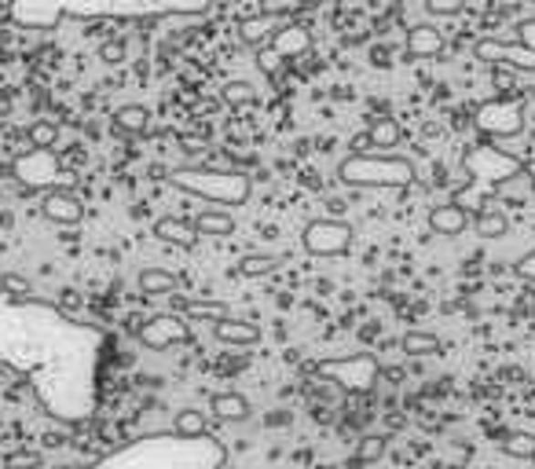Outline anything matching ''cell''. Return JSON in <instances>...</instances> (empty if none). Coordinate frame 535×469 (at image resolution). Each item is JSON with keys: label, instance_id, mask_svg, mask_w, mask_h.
<instances>
[{"label": "cell", "instance_id": "obj_27", "mask_svg": "<svg viewBox=\"0 0 535 469\" xmlns=\"http://www.w3.org/2000/svg\"><path fill=\"white\" fill-rule=\"evenodd\" d=\"M26 140H30V147L34 151H56V140H59V125L56 121H34L30 129H26Z\"/></svg>", "mask_w": 535, "mask_h": 469}, {"label": "cell", "instance_id": "obj_34", "mask_svg": "<svg viewBox=\"0 0 535 469\" xmlns=\"http://www.w3.org/2000/svg\"><path fill=\"white\" fill-rule=\"evenodd\" d=\"M100 59H103L107 67H118V63H125V45H121V41H107V45L100 48Z\"/></svg>", "mask_w": 535, "mask_h": 469}, {"label": "cell", "instance_id": "obj_30", "mask_svg": "<svg viewBox=\"0 0 535 469\" xmlns=\"http://www.w3.org/2000/svg\"><path fill=\"white\" fill-rule=\"evenodd\" d=\"M385 436L382 433H371V436H363L360 440V447H356V462H363V465H374V462H382V454H385Z\"/></svg>", "mask_w": 535, "mask_h": 469}, {"label": "cell", "instance_id": "obj_9", "mask_svg": "<svg viewBox=\"0 0 535 469\" xmlns=\"http://www.w3.org/2000/svg\"><path fill=\"white\" fill-rule=\"evenodd\" d=\"M477 59L491 63V67H509L517 74H535V52L520 48V45H509V41H495V37H484L477 41Z\"/></svg>", "mask_w": 535, "mask_h": 469}, {"label": "cell", "instance_id": "obj_12", "mask_svg": "<svg viewBox=\"0 0 535 469\" xmlns=\"http://www.w3.org/2000/svg\"><path fill=\"white\" fill-rule=\"evenodd\" d=\"M173 312L187 319H205V323H220L231 316L227 305L216 297H180V294H173Z\"/></svg>", "mask_w": 535, "mask_h": 469}, {"label": "cell", "instance_id": "obj_16", "mask_svg": "<svg viewBox=\"0 0 535 469\" xmlns=\"http://www.w3.org/2000/svg\"><path fill=\"white\" fill-rule=\"evenodd\" d=\"M154 234H158L162 243L180 246V250H191V246L198 243V231H194V224H191V220H184V216H162V220L154 224Z\"/></svg>", "mask_w": 535, "mask_h": 469}, {"label": "cell", "instance_id": "obj_14", "mask_svg": "<svg viewBox=\"0 0 535 469\" xmlns=\"http://www.w3.org/2000/svg\"><path fill=\"white\" fill-rule=\"evenodd\" d=\"M404 48H407L411 59H433V56L444 52V34L433 23H418V26L407 30V45Z\"/></svg>", "mask_w": 535, "mask_h": 469}, {"label": "cell", "instance_id": "obj_7", "mask_svg": "<svg viewBox=\"0 0 535 469\" xmlns=\"http://www.w3.org/2000/svg\"><path fill=\"white\" fill-rule=\"evenodd\" d=\"M473 121L491 140H513V136L524 132V107L517 99H506V96L502 99H488V103L477 107Z\"/></svg>", "mask_w": 535, "mask_h": 469}, {"label": "cell", "instance_id": "obj_22", "mask_svg": "<svg viewBox=\"0 0 535 469\" xmlns=\"http://www.w3.org/2000/svg\"><path fill=\"white\" fill-rule=\"evenodd\" d=\"M469 224L480 239H502V234L509 231V216L502 209H480L477 216H469Z\"/></svg>", "mask_w": 535, "mask_h": 469}, {"label": "cell", "instance_id": "obj_28", "mask_svg": "<svg viewBox=\"0 0 535 469\" xmlns=\"http://www.w3.org/2000/svg\"><path fill=\"white\" fill-rule=\"evenodd\" d=\"M367 143L371 147H396L400 143V125L393 118H378L371 125V132H367Z\"/></svg>", "mask_w": 535, "mask_h": 469}, {"label": "cell", "instance_id": "obj_31", "mask_svg": "<svg viewBox=\"0 0 535 469\" xmlns=\"http://www.w3.org/2000/svg\"><path fill=\"white\" fill-rule=\"evenodd\" d=\"M466 0H425V12L436 16V19H451V16H462Z\"/></svg>", "mask_w": 535, "mask_h": 469}, {"label": "cell", "instance_id": "obj_2", "mask_svg": "<svg viewBox=\"0 0 535 469\" xmlns=\"http://www.w3.org/2000/svg\"><path fill=\"white\" fill-rule=\"evenodd\" d=\"M176 191L184 194H194V198H205L213 202V209H227V205H242L249 198V176L238 172V169H202V165H184V169H173L165 176Z\"/></svg>", "mask_w": 535, "mask_h": 469}, {"label": "cell", "instance_id": "obj_25", "mask_svg": "<svg viewBox=\"0 0 535 469\" xmlns=\"http://www.w3.org/2000/svg\"><path fill=\"white\" fill-rule=\"evenodd\" d=\"M498 451L509 454V458H535V433H524V429H509L498 436Z\"/></svg>", "mask_w": 535, "mask_h": 469}, {"label": "cell", "instance_id": "obj_10", "mask_svg": "<svg viewBox=\"0 0 535 469\" xmlns=\"http://www.w3.org/2000/svg\"><path fill=\"white\" fill-rule=\"evenodd\" d=\"M309 48V34L305 30H298V26H287V30H279L272 41H268L264 48H260V70L264 74H276V67L279 63H287V59H294V56H301Z\"/></svg>", "mask_w": 535, "mask_h": 469}, {"label": "cell", "instance_id": "obj_29", "mask_svg": "<svg viewBox=\"0 0 535 469\" xmlns=\"http://www.w3.org/2000/svg\"><path fill=\"white\" fill-rule=\"evenodd\" d=\"M220 96H224V103H227V107H235V110H238V107H249V103L257 99V89H253L249 81H227Z\"/></svg>", "mask_w": 535, "mask_h": 469}, {"label": "cell", "instance_id": "obj_20", "mask_svg": "<svg viewBox=\"0 0 535 469\" xmlns=\"http://www.w3.org/2000/svg\"><path fill=\"white\" fill-rule=\"evenodd\" d=\"M209 411H213L220 422H246L249 411H253V403H249L242 392H216V396L209 400Z\"/></svg>", "mask_w": 535, "mask_h": 469}, {"label": "cell", "instance_id": "obj_24", "mask_svg": "<svg viewBox=\"0 0 535 469\" xmlns=\"http://www.w3.org/2000/svg\"><path fill=\"white\" fill-rule=\"evenodd\" d=\"M400 352L411 356V360H422V356H436L440 352V338L429 334V330H407L400 338Z\"/></svg>", "mask_w": 535, "mask_h": 469}, {"label": "cell", "instance_id": "obj_36", "mask_svg": "<svg viewBox=\"0 0 535 469\" xmlns=\"http://www.w3.org/2000/svg\"><path fill=\"white\" fill-rule=\"evenodd\" d=\"M517 45L528 48V52H535V19H524V23L517 26Z\"/></svg>", "mask_w": 535, "mask_h": 469}, {"label": "cell", "instance_id": "obj_11", "mask_svg": "<svg viewBox=\"0 0 535 469\" xmlns=\"http://www.w3.org/2000/svg\"><path fill=\"white\" fill-rule=\"evenodd\" d=\"M41 213H45V220H52V224L74 227V224H81V216H85V202H81L70 187H56V191H45V194H41Z\"/></svg>", "mask_w": 535, "mask_h": 469}, {"label": "cell", "instance_id": "obj_13", "mask_svg": "<svg viewBox=\"0 0 535 469\" xmlns=\"http://www.w3.org/2000/svg\"><path fill=\"white\" fill-rule=\"evenodd\" d=\"M469 227V213L455 202H444V205H433L429 209V231L433 234H444V239H455Z\"/></svg>", "mask_w": 535, "mask_h": 469}, {"label": "cell", "instance_id": "obj_6", "mask_svg": "<svg viewBox=\"0 0 535 469\" xmlns=\"http://www.w3.org/2000/svg\"><path fill=\"white\" fill-rule=\"evenodd\" d=\"M352 224L338 220V216H320L312 224H305L301 243L312 257H345L352 250Z\"/></svg>", "mask_w": 535, "mask_h": 469}, {"label": "cell", "instance_id": "obj_8", "mask_svg": "<svg viewBox=\"0 0 535 469\" xmlns=\"http://www.w3.org/2000/svg\"><path fill=\"white\" fill-rule=\"evenodd\" d=\"M140 345L151 349V352H165L173 345H187L191 341V327L176 316V312H162V316H151L140 330H136Z\"/></svg>", "mask_w": 535, "mask_h": 469}, {"label": "cell", "instance_id": "obj_17", "mask_svg": "<svg viewBox=\"0 0 535 469\" xmlns=\"http://www.w3.org/2000/svg\"><path fill=\"white\" fill-rule=\"evenodd\" d=\"M213 338L224 341V345H257V341H260V327L249 323V319H235V316H227V319L213 323Z\"/></svg>", "mask_w": 535, "mask_h": 469}, {"label": "cell", "instance_id": "obj_19", "mask_svg": "<svg viewBox=\"0 0 535 469\" xmlns=\"http://www.w3.org/2000/svg\"><path fill=\"white\" fill-rule=\"evenodd\" d=\"M114 129L121 136H147L151 132V110L140 103H125L114 110Z\"/></svg>", "mask_w": 535, "mask_h": 469}, {"label": "cell", "instance_id": "obj_1", "mask_svg": "<svg viewBox=\"0 0 535 469\" xmlns=\"http://www.w3.org/2000/svg\"><path fill=\"white\" fill-rule=\"evenodd\" d=\"M462 169H466V183L451 194V202L462 205L466 213L473 209V216L480 213V205L491 194H506L509 191V180H520L524 176V165L517 158H509L506 151L491 147V143L469 147L462 154Z\"/></svg>", "mask_w": 535, "mask_h": 469}, {"label": "cell", "instance_id": "obj_23", "mask_svg": "<svg viewBox=\"0 0 535 469\" xmlns=\"http://www.w3.org/2000/svg\"><path fill=\"white\" fill-rule=\"evenodd\" d=\"M279 265L283 261L276 254H246V257H238L235 276H242V279H264V276H272Z\"/></svg>", "mask_w": 535, "mask_h": 469}, {"label": "cell", "instance_id": "obj_3", "mask_svg": "<svg viewBox=\"0 0 535 469\" xmlns=\"http://www.w3.org/2000/svg\"><path fill=\"white\" fill-rule=\"evenodd\" d=\"M418 176L414 162L404 154H374V151H352L338 165V180L345 187H411Z\"/></svg>", "mask_w": 535, "mask_h": 469}, {"label": "cell", "instance_id": "obj_32", "mask_svg": "<svg viewBox=\"0 0 535 469\" xmlns=\"http://www.w3.org/2000/svg\"><path fill=\"white\" fill-rule=\"evenodd\" d=\"M5 469H41V454L37 451H16L5 458Z\"/></svg>", "mask_w": 535, "mask_h": 469}, {"label": "cell", "instance_id": "obj_21", "mask_svg": "<svg viewBox=\"0 0 535 469\" xmlns=\"http://www.w3.org/2000/svg\"><path fill=\"white\" fill-rule=\"evenodd\" d=\"M140 294H147V297H158V294H176V287H180V279L173 276V272H165V268H143L140 272Z\"/></svg>", "mask_w": 535, "mask_h": 469}, {"label": "cell", "instance_id": "obj_15", "mask_svg": "<svg viewBox=\"0 0 535 469\" xmlns=\"http://www.w3.org/2000/svg\"><path fill=\"white\" fill-rule=\"evenodd\" d=\"M279 34V19L272 16V12H264V16H253V19H246L242 26H238V41L246 45V48H264L268 41H272Z\"/></svg>", "mask_w": 535, "mask_h": 469}, {"label": "cell", "instance_id": "obj_26", "mask_svg": "<svg viewBox=\"0 0 535 469\" xmlns=\"http://www.w3.org/2000/svg\"><path fill=\"white\" fill-rule=\"evenodd\" d=\"M173 433H176L180 440H198V436L205 433V414L194 411V407L176 411V418H173Z\"/></svg>", "mask_w": 535, "mask_h": 469}, {"label": "cell", "instance_id": "obj_5", "mask_svg": "<svg viewBox=\"0 0 535 469\" xmlns=\"http://www.w3.org/2000/svg\"><path fill=\"white\" fill-rule=\"evenodd\" d=\"M8 176H16L26 187V194H34V191H56L59 187V176H63V165H59L56 151H34L30 147L26 154H19L8 165Z\"/></svg>", "mask_w": 535, "mask_h": 469}, {"label": "cell", "instance_id": "obj_4", "mask_svg": "<svg viewBox=\"0 0 535 469\" xmlns=\"http://www.w3.org/2000/svg\"><path fill=\"white\" fill-rule=\"evenodd\" d=\"M312 370L327 381H338L345 392L360 396V392H371L382 378V363L374 352H356V356H334V360H320L312 363Z\"/></svg>", "mask_w": 535, "mask_h": 469}, {"label": "cell", "instance_id": "obj_33", "mask_svg": "<svg viewBox=\"0 0 535 469\" xmlns=\"http://www.w3.org/2000/svg\"><path fill=\"white\" fill-rule=\"evenodd\" d=\"M513 276L535 287V250H528V254H520V257L513 261Z\"/></svg>", "mask_w": 535, "mask_h": 469}, {"label": "cell", "instance_id": "obj_18", "mask_svg": "<svg viewBox=\"0 0 535 469\" xmlns=\"http://www.w3.org/2000/svg\"><path fill=\"white\" fill-rule=\"evenodd\" d=\"M194 231L198 234H213V239H227V234H235V216H231V209H202L194 220Z\"/></svg>", "mask_w": 535, "mask_h": 469}, {"label": "cell", "instance_id": "obj_35", "mask_svg": "<svg viewBox=\"0 0 535 469\" xmlns=\"http://www.w3.org/2000/svg\"><path fill=\"white\" fill-rule=\"evenodd\" d=\"M0 287H5L8 294H16V297L30 294V283H26L23 276H16V272H5V276H0Z\"/></svg>", "mask_w": 535, "mask_h": 469}]
</instances>
